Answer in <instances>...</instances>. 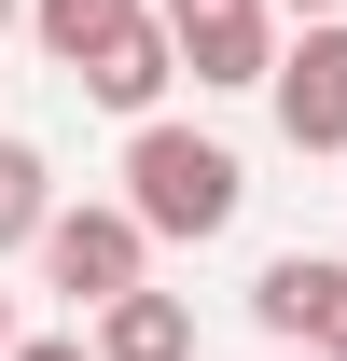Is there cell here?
<instances>
[{"label": "cell", "mask_w": 347, "mask_h": 361, "mask_svg": "<svg viewBox=\"0 0 347 361\" xmlns=\"http://www.w3.org/2000/svg\"><path fill=\"white\" fill-rule=\"evenodd\" d=\"M236 209H250V167H236L222 139L167 126V111L126 139V223H139V236H222Z\"/></svg>", "instance_id": "6da1fadb"}, {"label": "cell", "mask_w": 347, "mask_h": 361, "mask_svg": "<svg viewBox=\"0 0 347 361\" xmlns=\"http://www.w3.org/2000/svg\"><path fill=\"white\" fill-rule=\"evenodd\" d=\"M42 278L97 319V306H126V292H153V236L126 223V195H111V209H56L42 223Z\"/></svg>", "instance_id": "7a4b0ae2"}, {"label": "cell", "mask_w": 347, "mask_h": 361, "mask_svg": "<svg viewBox=\"0 0 347 361\" xmlns=\"http://www.w3.org/2000/svg\"><path fill=\"white\" fill-rule=\"evenodd\" d=\"M153 28H167V56L195 84H222V97L278 70V14H264V0H153Z\"/></svg>", "instance_id": "3957f363"}, {"label": "cell", "mask_w": 347, "mask_h": 361, "mask_svg": "<svg viewBox=\"0 0 347 361\" xmlns=\"http://www.w3.org/2000/svg\"><path fill=\"white\" fill-rule=\"evenodd\" d=\"M264 97H278V139L292 153H347V14H319L305 42H278Z\"/></svg>", "instance_id": "277c9868"}, {"label": "cell", "mask_w": 347, "mask_h": 361, "mask_svg": "<svg viewBox=\"0 0 347 361\" xmlns=\"http://www.w3.org/2000/svg\"><path fill=\"white\" fill-rule=\"evenodd\" d=\"M250 319L278 348H305V361H347V264L334 250H278V264L250 278Z\"/></svg>", "instance_id": "5b68a950"}, {"label": "cell", "mask_w": 347, "mask_h": 361, "mask_svg": "<svg viewBox=\"0 0 347 361\" xmlns=\"http://www.w3.org/2000/svg\"><path fill=\"white\" fill-rule=\"evenodd\" d=\"M70 84H84L97 111H126V126H153V97L181 84V56H167V28H153V14H126L111 42H84V56H70Z\"/></svg>", "instance_id": "8992f818"}, {"label": "cell", "mask_w": 347, "mask_h": 361, "mask_svg": "<svg viewBox=\"0 0 347 361\" xmlns=\"http://www.w3.org/2000/svg\"><path fill=\"white\" fill-rule=\"evenodd\" d=\"M84 348L97 361H195V306H181V292H126V306H97Z\"/></svg>", "instance_id": "52a82bcc"}, {"label": "cell", "mask_w": 347, "mask_h": 361, "mask_svg": "<svg viewBox=\"0 0 347 361\" xmlns=\"http://www.w3.org/2000/svg\"><path fill=\"white\" fill-rule=\"evenodd\" d=\"M56 223V167H42V139H0V250H42Z\"/></svg>", "instance_id": "ba28073f"}, {"label": "cell", "mask_w": 347, "mask_h": 361, "mask_svg": "<svg viewBox=\"0 0 347 361\" xmlns=\"http://www.w3.org/2000/svg\"><path fill=\"white\" fill-rule=\"evenodd\" d=\"M126 14H153V0H28V28H42V56H84V42H111Z\"/></svg>", "instance_id": "9c48e42d"}, {"label": "cell", "mask_w": 347, "mask_h": 361, "mask_svg": "<svg viewBox=\"0 0 347 361\" xmlns=\"http://www.w3.org/2000/svg\"><path fill=\"white\" fill-rule=\"evenodd\" d=\"M14 361H97L84 334H14Z\"/></svg>", "instance_id": "30bf717a"}, {"label": "cell", "mask_w": 347, "mask_h": 361, "mask_svg": "<svg viewBox=\"0 0 347 361\" xmlns=\"http://www.w3.org/2000/svg\"><path fill=\"white\" fill-rule=\"evenodd\" d=\"M264 14H305V28H319V14H347V0H264Z\"/></svg>", "instance_id": "8fae6325"}, {"label": "cell", "mask_w": 347, "mask_h": 361, "mask_svg": "<svg viewBox=\"0 0 347 361\" xmlns=\"http://www.w3.org/2000/svg\"><path fill=\"white\" fill-rule=\"evenodd\" d=\"M0 361H14V292H0Z\"/></svg>", "instance_id": "7c38bea8"}, {"label": "cell", "mask_w": 347, "mask_h": 361, "mask_svg": "<svg viewBox=\"0 0 347 361\" xmlns=\"http://www.w3.org/2000/svg\"><path fill=\"white\" fill-rule=\"evenodd\" d=\"M14 14H28V0H0V28H14Z\"/></svg>", "instance_id": "4fadbf2b"}, {"label": "cell", "mask_w": 347, "mask_h": 361, "mask_svg": "<svg viewBox=\"0 0 347 361\" xmlns=\"http://www.w3.org/2000/svg\"><path fill=\"white\" fill-rule=\"evenodd\" d=\"M278 361H305V348H278Z\"/></svg>", "instance_id": "5bb4252c"}]
</instances>
